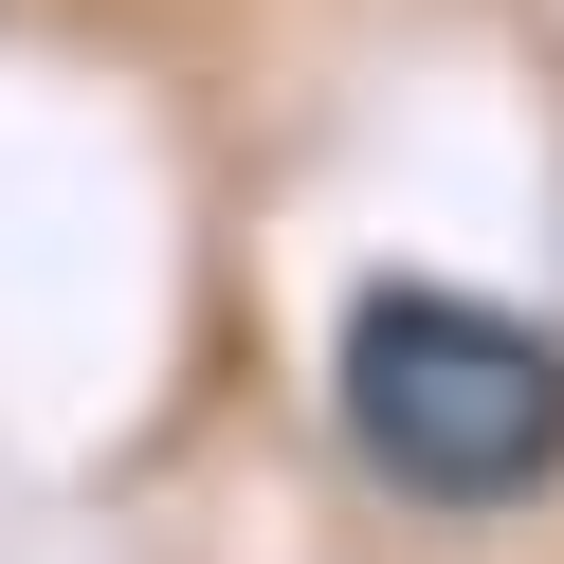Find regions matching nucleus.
<instances>
[{"label": "nucleus", "mask_w": 564, "mask_h": 564, "mask_svg": "<svg viewBox=\"0 0 564 564\" xmlns=\"http://www.w3.org/2000/svg\"><path fill=\"white\" fill-rule=\"evenodd\" d=\"M346 437L419 510H528L564 474V346L474 292H365L346 310Z\"/></svg>", "instance_id": "1"}]
</instances>
